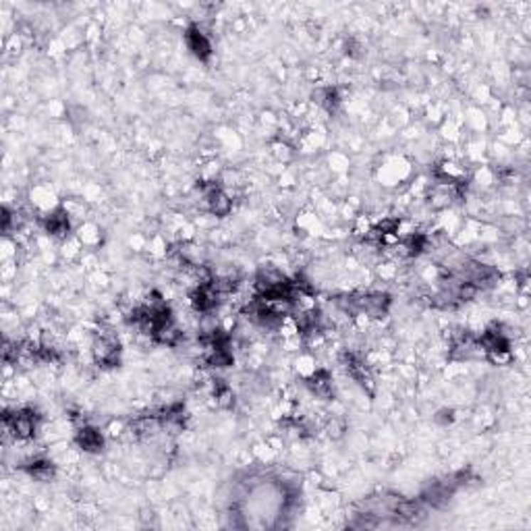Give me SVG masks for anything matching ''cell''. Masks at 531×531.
<instances>
[{
  "mask_svg": "<svg viewBox=\"0 0 531 531\" xmlns=\"http://www.w3.org/2000/svg\"><path fill=\"white\" fill-rule=\"evenodd\" d=\"M2 419H4V428L17 440L33 438L36 432H38V424H40V415L33 409H6Z\"/></svg>",
  "mask_w": 531,
  "mask_h": 531,
  "instance_id": "6da1fadb",
  "label": "cell"
},
{
  "mask_svg": "<svg viewBox=\"0 0 531 531\" xmlns=\"http://www.w3.org/2000/svg\"><path fill=\"white\" fill-rule=\"evenodd\" d=\"M185 42H187V48L191 50L194 56H197L199 61H208L212 56V42L197 25H191L185 31Z\"/></svg>",
  "mask_w": 531,
  "mask_h": 531,
  "instance_id": "3957f363",
  "label": "cell"
},
{
  "mask_svg": "<svg viewBox=\"0 0 531 531\" xmlns=\"http://www.w3.org/2000/svg\"><path fill=\"white\" fill-rule=\"evenodd\" d=\"M42 222H44L46 233H50L52 237H61V239H65V237L71 233V220H69L67 210H63V208H58V210H54V212L46 214Z\"/></svg>",
  "mask_w": 531,
  "mask_h": 531,
  "instance_id": "5b68a950",
  "label": "cell"
},
{
  "mask_svg": "<svg viewBox=\"0 0 531 531\" xmlns=\"http://www.w3.org/2000/svg\"><path fill=\"white\" fill-rule=\"evenodd\" d=\"M342 432H345V426H342L338 419H332V421L328 424V434H330V438H340Z\"/></svg>",
  "mask_w": 531,
  "mask_h": 531,
  "instance_id": "52a82bcc",
  "label": "cell"
},
{
  "mask_svg": "<svg viewBox=\"0 0 531 531\" xmlns=\"http://www.w3.org/2000/svg\"><path fill=\"white\" fill-rule=\"evenodd\" d=\"M75 442H77V446L83 448L85 453H100L102 446H104V436H102V432H100L98 428H94V426L83 424V426L77 430V434H75Z\"/></svg>",
  "mask_w": 531,
  "mask_h": 531,
  "instance_id": "277c9868",
  "label": "cell"
},
{
  "mask_svg": "<svg viewBox=\"0 0 531 531\" xmlns=\"http://www.w3.org/2000/svg\"><path fill=\"white\" fill-rule=\"evenodd\" d=\"M92 355L94 362L102 367H115L121 362V345L119 340L110 335H100L92 345Z\"/></svg>",
  "mask_w": 531,
  "mask_h": 531,
  "instance_id": "7a4b0ae2",
  "label": "cell"
},
{
  "mask_svg": "<svg viewBox=\"0 0 531 531\" xmlns=\"http://www.w3.org/2000/svg\"><path fill=\"white\" fill-rule=\"evenodd\" d=\"M23 469L33 478V480H38V482H50V480L56 475V467H54V463L48 459L29 461Z\"/></svg>",
  "mask_w": 531,
  "mask_h": 531,
  "instance_id": "8992f818",
  "label": "cell"
}]
</instances>
